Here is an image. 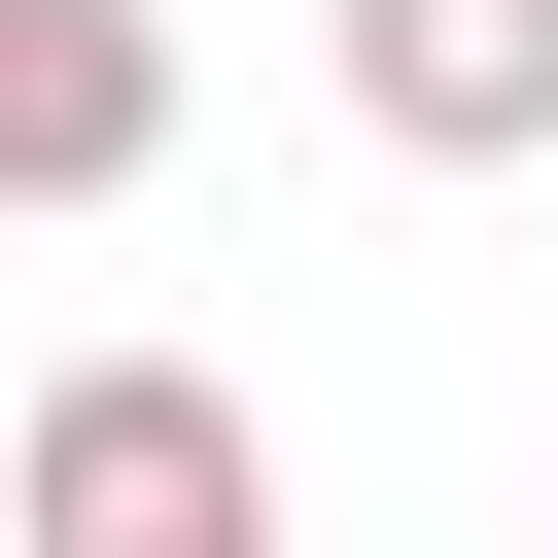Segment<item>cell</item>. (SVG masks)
Wrapping results in <instances>:
<instances>
[{
	"label": "cell",
	"mask_w": 558,
	"mask_h": 558,
	"mask_svg": "<svg viewBox=\"0 0 558 558\" xmlns=\"http://www.w3.org/2000/svg\"><path fill=\"white\" fill-rule=\"evenodd\" d=\"M384 174H558V0H314Z\"/></svg>",
	"instance_id": "cell-2"
},
{
	"label": "cell",
	"mask_w": 558,
	"mask_h": 558,
	"mask_svg": "<svg viewBox=\"0 0 558 558\" xmlns=\"http://www.w3.org/2000/svg\"><path fill=\"white\" fill-rule=\"evenodd\" d=\"M174 174V35L140 0H0V209H140Z\"/></svg>",
	"instance_id": "cell-3"
},
{
	"label": "cell",
	"mask_w": 558,
	"mask_h": 558,
	"mask_svg": "<svg viewBox=\"0 0 558 558\" xmlns=\"http://www.w3.org/2000/svg\"><path fill=\"white\" fill-rule=\"evenodd\" d=\"M35 558H279V418L209 349H70L35 384Z\"/></svg>",
	"instance_id": "cell-1"
}]
</instances>
